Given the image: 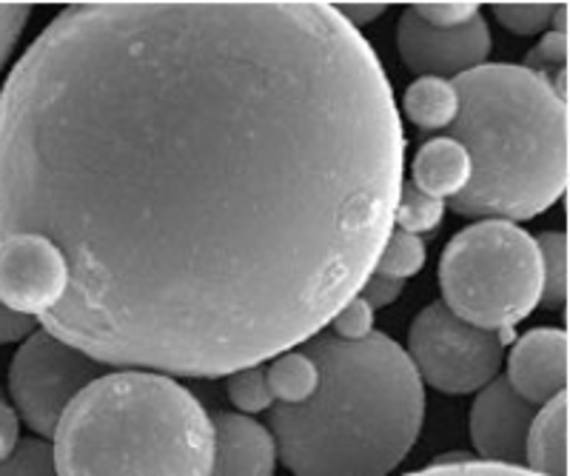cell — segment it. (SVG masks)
I'll return each mask as SVG.
<instances>
[{
    "label": "cell",
    "instance_id": "20",
    "mask_svg": "<svg viewBox=\"0 0 570 476\" xmlns=\"http://www.w3.org/2000/svg\"><path fill=\"white\" fill-rule=\"evenodd\" d=\"M559 3H497L493 18L511 34H537L551 27Z\"/></svg>",
    "mask_w": 570,
    "mask_h": 476
},
{
    "label": "cell",
    "instance_id": "19",
    "mask_svg": "<svg viewBox=\"0 0 570 476\" xmlns=\"http://www.w3.org/2000/svg\"><path fill=\"white\" fill-rule=\"evenodd\" d=\"M228 397L232 403L240 408L243 417H254V414L268 411L274 405L272 391H268L266 383V368L252 366L243 368V371H234L228 377Z\"/></svg>",
    "mask_w": 570,
    "mask_h": 476
},
{
    "label": "cell",
    "instance_id": "27",
    "mask_svg": "<svg viewBox=\"0 0 570 476\" xmlns=\"http://www.w3.org/2000/svg\"><path fill=\"white\" fill-rule=\"evenodd\" d=\"M402 288H405V282L402 280H394V277H383V275H371L368 280L363 282V288H360V300L368 303L371 311H376V308H389L394 306L396 300H400Z\"/></svg>",
    "mask_w": 570,
    "mask_h": 476
},
{
    "label": "cell",
    "instance_id": "30",
    "mask_svg": "<svg viewBox=\"0 0 570 476\" xmlns=\"http://www.w3.org/2000/svg\"><path fill=\"white\" fill-rule=\"evenodd\" d=\"M337 12L348 27H354L356 32H360L365 23L383 18V14L389 12V7H385V3H340Z\"/></svg>",
    "mask_w": 570,
    "mask_h": 476
},
{
    "label": "cell",
    "instance_id": "28",
    "mask_svg": "<svg viewBox=\"0 0 570 476\" xmlns=\"http://www.w3.org/2000/svg\"><path fill=\"white\" fill-rule=\"evenodd\" d=\"M20 443V417L12 408L3 391H0V463L12 457V450Z\"/></svg>",
    "mask_w": 570,
    "mask_h": 476
},
{
    "label": "cell",
    "instance_id": "23",
    "mask_svg": "<svg viewBox=\"0 0 570 476\" xmlns=\"http://www.w3.org/2000/svg\"><path fill=\"white\" fill-rule=\"evenodd\" d=\"M331 328H334V337L348 339V343L365 339L371 331H374V311L368 308V303L354 297L348 306H343L337 314H334Z\"/></svg>",
    "mask_w": 570,
    "mask_h": 476
},
{
    "label": "cell",
    "instance_id": "3",
    "mask_svg": "<svg viewBox=\"0 0 570 476\" xmlns=\"http://www.w3.org/2000/svg\"><path fill=\"white\" fill-rule=\"evenodd\" d=\"M451 83L460 98L451 140L471 157V180L451 209L513 226L551 209L568 186V103L551 80L482 63Z\"/></svg>",
    "mask_w": 570,
    "mask_h": 476
},
{
    "label": "cell",
    "instance_id": "9",
    "mask_svg": "<svg viewBox=\"0 0 570 476\" xmlns=\"http://www.w3.org/2000/svg\"><path fill=\"white\" fill-rule=\"evenodd\" d=\"M537 408L519 397L505 377H497L471 405V443L482 463L525 468V445Z\"/></svg>",
    "mask_w": 570,
    "mask_h": 476
},
{
    "label": "cell",
    "instance_id": "22",
    "mask_svg": "<svg viewBox=\"0 0 570 476\" xmlns=\"http://www.w3.org/2000/svg\"><path fill=\"white\" fill-rule=\"evenodd\" d=\"M564 66H568V32H548L525 60V69L544 80H551V75L557 78L559 72H568Z\"/></svg>",
    "mask_w": 570,
    "mask_h": 476
},
{
    "label": "cell",
    "instance_id": "16",
    "mask_svg": "<svg viewBox=\"0 0 570 476\" xmlns=\"http://www.w3.org/2000/svg\"><path fill=\"white\" fill-rule=\"evenodd\" d=\"M539 262H542V294L539 306L562 311L568 300V240L562 231H544L537 240Z\"/></svg>",
    "mask_w": 570,
    "mask_h": 476
},
{
    "label": "cell",
    "instance_id": "2",
    "mask_svg": "<svg viewBox=\"0 0 570 476\" xmlns=\"http://www.w3.org/2000/svg\"><path fill=\"white\" fill-rule=\"evenodd\" d=\"M303 351L320 383L303 405H272L277 459L294 476H389L425 419V385L405 348L385 334H314Z\"/></svg>",
    "mask_w": 570,
    "mask_h": 476
},
{
    "label": "cell",
    "instance_id": "24",
    "mask_svg": "<svg viewBox=\"0 0 570 476\" xmlns=\"http://www.w3.org/2000/svg\"><path fill=\"white\" fill-rule=\"evenodd\" d=\"M29 18H32V7L27 3H0V69L12 58Z\"/></svg>",
    "mask_w": 570,
    "mask_h": 476
},
{
    "label": "cell",
    "instance_id": "5",
    "mask_svg": "<svg viewBox=\"0 0 570 476\" xmlns=\"http://www.w3.org/2000/svg\"><path fill=\"white\" fill-rule=\"evenodd\" d=\"M442 306L482 331H511L542 294L539 248L505 220H476L448 242L440 262Z\"/></svg>",
    "mask_w": 570,
    "mask_h": 476
},
{
    "label": "cell",
    "instance_id": "17",
    "mask_svg": "<svg viewBox=\"0 0 570 476\" xmlns=\"http://www.w3.org/2000/svg\"><path fill=\"white\" fill-rule=\"evenodd\" d=\"M422 266H425V242L420 237L394 229L389 240H385L380 257H376L371 275L394 277V280L405 282L414 275H420Z\"/></svg>",
    "mask_w": 570,
    "mask_h": 476
},
{
    "label": "cell",
    "instance_id": "25",
    "mask_svg": "<svg viewBox=\"0 0 570 476\" xmlns=\"http://www.w3.org/2000/svg\"><path fill=\"white\" fill-rule=\"evenodd\" d=\"M409 476H537L525 468H505V465L480 463V459H460V463H440Z\"/></svg>",
    "mask_w": 570,
    "mask_h": 476
},
{
    "label": "cell",
    "instance_id": "29",
    "mask_svg": "<svg viewBox=\"0 0 570 476\" xmlns=\"http://www.w3.org/2000/svg\"><path fill=\"white\" fill-rule=\"evenodd\" d=\"M35 326H38V323H35L32 317L9 311V308L0 303V346H9V343L27 339L29 334L35 331Z\"/></svg>",
    "mask_w": 570,
    "mask_h": 476
},
{
    "label": "cell",
    "instance_id": "12",
    "mask_svg": "<svg viewBox=\"0 0 570 476\" xmlns=\"http://www.w3.org/2000/svg\"><path fill=\"white\" fill-rule=\"evenodd\" d=\"M471 180V157L456 140H428L411 166V186L434 200H454Z\"/></svg>",
    "mask_w": 570,
    "mask_h": 476
},
{
    "label": "cell",
    "instance_id": "10",
    "mask_svg": "<svg viewBox=\"0 0 570 476\" xmlns=\"http://www.w3.org/2000/svg\"><path fill=\"white\" fill-rule=\"evenodd\" d=\"M508 383L519 397L548 405L568 385V334L562 328H537L519 339L508 359Z\"/></svg>",
    "mask_w": 570,
    "mask_h": 476
},
{
    "label": "cell",
    "instance_id": "18",
    "mask_svg": "<svg viewBox=\"0 0 570 476\" xmlns=\"http://www.w3.org/2000/svg\"><path fill=\"white\" fill-rule=\"evenodd\" d=\"M442 217H445V202L422 195L411 184L400 186V197H396L394 206V229L420 237L434 231Z\"/></svg>",
    "mask_w": 570,
    "mask_h": 476
},
{
    "label": "cell",
    "instance_id": "21",
    "mask_svg": "<svg viewBox=\"0 0 570 476\" xmlns=\"http://www.w3.org/2000/svg\"><path fill=\"white\" fill-rule=\"evenodd\" d=\"M0 476H58L52 445L46 439H23L12 457L0 463Z\"/></svg>",
    "mask_w": 570,
    "mask_h": 476
},
{
    "label": "cell",
    "instance_id": "6",
    "mask_svg": "<svg viewBox=\"0 0 570 476\" xmlns=\"http://www.w3.org/2000/svg\"><path fill=\"white\" fill-rule=\"evenodd\" d=\"M508 331L468 326L442 303L422 308L409 331V359L420 374L422 385L442 394H473L493 383L502 368Z\"/></svg>",
    "mask_w": 570,
    "mask_h": 476
},
{
    "label": "cell",
    "instance_id": "15",
    "mask_svg": "<svg viewBox=\"0 0 570 476\" xmlns=\"http://www.w3.org/2000/svg\"><path fill=\"white\" fill-rule=\"evenodd\" d=\"M266 383L277 405H303L317 391L320 374L305 351H285L266 368Z\"/></svg>",
    "mask_w": 570,
    "mask_h": 476
},
{
    "label": "cell",
    "instance_id": "14",
    "mask_svg": "<svg viewBox=\"0 0 570 476\" xmlns=\"http://www.w3.org/2000/svg\"><path fill=\"white\" fill-rule=\"evenodd\" d=\"M405 115L411 123L422 131H436V129H451L460 111V98L451 80L440 78H420L405 89Z\"/></svg>",
    "mask_w": 570,
    "mask_h": 476
},
{
    "label": "cell",
    "instance_id": "26",
    "mask_svg": "<svg viewBox=\"0 0 570 476\" xmlns=\"http://www.w3.org/2000/svg\"><path fill=\"white\" fill-rule=\"evenodd\" d=\"M411 9H414L425 23L442 29L462 27V23H468V20L480 14V7H476V3H416V7Z\"/></svg>",
    "mask_w": 570,
    "mask_h": 476
},
{
    "label": "cell",
    "instance_id": "11",
    "mask_svg": "<svg viewBox=\"0 0 570 476\" xmlns=\"http://www.w3.org/2000/svg\"><path fill=\"white\" fill-rule=\"evenodd\" d=\"M214 457L208 476H274L277 470V445L272 430L254 417L220 414L212 423Z\"/></svg>",
    "mask_w": 570,
    "mask_h": 476
},
{
    "label": "cell",
    "instance_id": "7",
    "mask_svg": "<svg viewBox=\"0 0 570 476\" xmlns=\"http://www.w3.org/2000/svg\"><path fill=\"white\" fill-rule=\"evenodd\" d=\"M104 366L78 348L35 328L9 366V397L18 417L43 439H52L71 399L98 377Z\"/></svg>",
    "mask_w": 570,
    "mask_h": 476
},
{
    "label": "cell",
    "instance_id": "4",
    "mask_svg": "<svg viewBox=\"0 0 570 476\" xmlns=\"http://www.w3.org/2000/svg\"><path fill=\"white\" fill-rule=\"evenodd\" d=\"M52 439L58 476L212 474V419L163 374H104L71 399Z\"/></svg>",
    "mask_w": 570,
    "mask_h": 476
},
{
    "label": "cell",
    "instance_id": "8",
    "mask_svg": "<svg viewBox=\"0 0 570 476\" xmlns=\"http://www.w3.org/2000/svg\"><path fill=\"white\" fill-rule=\"evenodd\" d=\"M402 63L420 78H460L491 54V32L482 14L462 27H431L414 9H405L396 29Z\"/></svg>",
    "mask_w": 570,
    "mask_h": 476
},
{
    "label": "cell",
    "instance_id": "13",
    "mask_svg": "<svg viewBox=\"0 0 570 476\" xmlns=\"http://www.w3.org/2000/svg\"><path fill=\"white\" fill-rule=\"evenodd\" d=\"M525 470L568 476V394H559L533 417L525 445Z\"/></svg>",
    "mask_w": 570,
    "mask_h": 476
},
{
    "label": "cell",
    "instance_id": "1",
    "mask_svg": "<svg viewBox=\"0 0 570 476\" xmlns=\"http://www.w3.org/2000/svg\"><path fill=\"white\" fill-rule=\"evenodd\" d=\"M394 89L331 3H78L0 92V240L100 366L232 377L331 326L402 186Z\"/></svg>",
    "mask_w": 570,
    "mask_h": 476
}]
</instances>
